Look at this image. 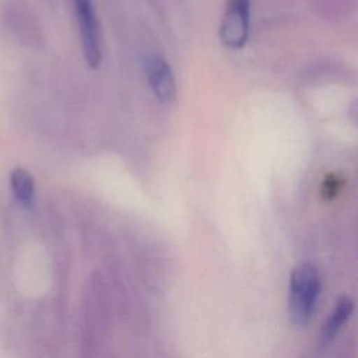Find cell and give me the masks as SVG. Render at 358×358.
I'll return each mask as SVG.
<instances>
[{"label":"cell","instance_id":"cell-1","mask_svg":"<svg viewBox=\"0 0 358 358\" xmlns=\"http://www.w3.org/2000/svg\"><path fill=\"white\" fill-rule=\"evenodd\" d=\"M320 274L312 263H299L289 277L288 315L295 326H305L313 316L320 295Z\"/></svg>","mask_w":358,"mask_h":358},{"label":"cell","instance_id":"cell-2","mask_svg":"<svg viewBox=\"0 0 358 358\" xmlns=\"http://www.w3.org/2000/svg\"><path fill=\"white\" fill-rule=\"evenodd\" d=\"M250 31V0H228L220 24V39L228 49H242Z\"/></svg>","mask_w":358,"mask_h":358},{"label":"cell","instance_id":"cell-3","mask_svg":"<svg viewBox=\"0 0 358 358\" xmlns=\"http://www.w3.org/2000/svg\"><path fill=\"white\" fill-rule=\"evenodd\" d=\"M80 35L83 53L87 64L91 69H96L101 63V43H99V27L92 0H71Z\"/></svg>","mask_w":358,"mask_h":358},{"label":"cell","instance_id":"cell-4","mask_svg":"<svg viewBox=\"0 0 358 358\" xmlns=\"http://www.w3.org/2000/svg\"><path fill=\"white\" fill-rule=\"evenodd\" d=\"M145 76L152 94L162 102H171L176 95V83L168 60L157 53L145 59Z\"/></svg>","mask_w":358,"mask_h":358},{"label":"cell","instance_id":"cell-5","mask_svg":"<svg viewBox=\"0 0 358 358\" xmlns=\"http://www.w3.org/2000/svg\"><path fill=\"white\" fill-rule=\"evenodd\" d=\"M8 187L14 200L24 208H31L35 201L36 187L32 173L22 168L14 166L8 173Z\"/></svg>","mask_w":358,"mask_h":358},{"label":"cell","instance_id":"cell-6","mask_svg":"<svg viewBox=\"0 0 358 358\" xmlns=\"http://www.w3.org/2000/svg\"><path fill=\"white\" fill-rule=\"evenodd\" d=\"M352 312H354L352 298L348 296V295L340 296L336 301L333 309L330 310L329 317L323 323V327H322V340H323V343H329L337 336V333L345 324V322L350 319Z\"/></svg>","mask_w":358,"mask_h":358}]
</instances>
